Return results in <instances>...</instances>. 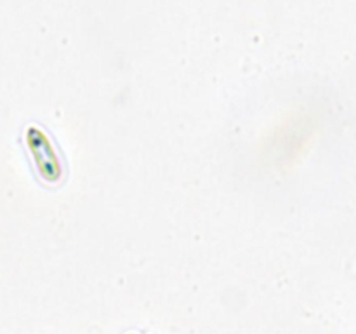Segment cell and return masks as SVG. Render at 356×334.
I'll return each instance as SVG.
<instances>
[{
  "instance_id": "2",
  "label": "cell",
  "mask_w": 356,
  "mask_h": 334,
  "mask_svg": "<svg viewBox=\"0 0 356 334\" xmlns=\"http://www.w3.org/2000/svg\"><path fill=\"white\" fill-rule=\"evenodd\" d=\"M131 334H136V333H131Z\"/></svg>"
},
{
  "instance_id": "1",
  "label": "cell",
  "mask_w": 356,
  "mask_h": 334,
  "mask_svg": "<svg viewBox=\"0 0 356 334\" xmlns=\"http://www.w3.org/2000/svg\"><path fill=\"white\" fill-rule=\"evenodd\" d=\"M24 143L38 176L47 184H58L63 180V164L47 132L38 125H28Z\"/></svg>"
}]
</instances>
